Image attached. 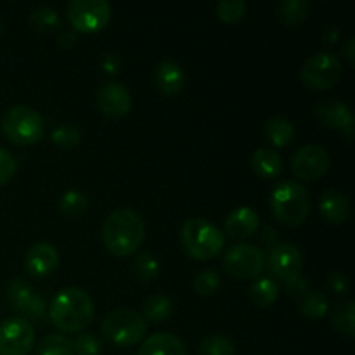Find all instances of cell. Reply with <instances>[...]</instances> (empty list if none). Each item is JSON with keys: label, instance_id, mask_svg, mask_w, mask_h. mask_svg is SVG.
Segmentation results:
<instances>
[{"label": "cell", "instance_id": "1", "mask_svg": "<svg viewBox=\"0 0 355 355\" xmlns=\"http://www.w3.org/2000/svg\"><path fill=\"white\" fill-rule=\"evenodd\" d=\"M49 321L61 333H80L89 328L96 315L94 302L82 288H62L49 307Z\"/></svg>", "mask_w": 355, "mask_h": 355}, {"label": "cell", "instance_id": "2", "mask_svg": "<svg viewBox=\"0 0 355 355\" xmlns=\"http://www.w3.org/2000/svg\"><path fill=\"white\" fill-rule=\"evenodd\" d=\"M101 238L110 253L116 257H130L144 243V220L132 208H118L104 220Z\"/></svg>", "mask_w": 355, "mask_h": 355}, {"label": "cell", "instance_id": "3", "mask_svg": "<svg viewBox=\"0 0 355 355\" xmlns=\"http://www.w3.org/2000/svg\"><path fill=\"white\" fill-rule=\"evenodd\" d=\"M270 211L279 224L298 227L311 214L309 191L297 180H283L270 193Z\"/></svg>", "mask_w": 355, "mask_h": 355}, {"label": "cell", "instance_id": "4", "mask_svg": "<svg viewBox=\"0 0 355 355\" xmlns=\"http://www.w3.org/2000/svg\"><path fill=\"white\" fill-rule=\"evenodd\" d=\"M225 238L207 218H189L180 229V246L194 260H211L222 252Z\"/></svg>", "mask_w": 355, "mask_h": 355}, {"label": "cell", "instance_id": "5", "mask_svg": "<svg viewBox=\"0 0 355 355\" xmlns=\"http://www.w3.org/2000/svg\"><path fill=\"white\" fill-rule=\"evenodd\" d=\"M2 134L16 146L37 144L44 137V120L33 107L17 104L3 114Z\"/></svg>", "mask_w": 355, "mask_h": 355}, {"label": "cell", "instance_id": "6", "mask_svg": "<svg viewBox=\"0 0 355 355\" xmlns=\"http://www.w3.org/2000/svg\"><path fill=\"white\" fill-rule=\"evenodd\" d=\"M101 331L116 347H134L144 340L148 321L139 312L118 309L103 319Z\"/></svg>", "mask_w": 355, "mask_h": 355}, {"label": "cell", "instance_id": "7", "mask_svg": "<svg viewBox=\"0 0 355 355\" xmlns=\"http://www.w3.org/2000/svg\"><path fill=\"white\" fill-rule=\"evenodd\" d=\"M300 78L311 90L333 89L342 78V61L331 52H318L305 61Z\"/></svg>", "mask_w": 355, "mask_h": 355}, {"label": "cell", "instance_id": "8", "mask_svg": "<svg viewBox=\"0 0 355 355\" xmlns=\"http://www.w3.org/2000/svg\"><path fill=\"white\" fill-rule=\"evenodd\" d=\"M66 14L75 31L96 33L110 23L111 6L106 0H71Z\"/></svg>", "mask_w": 355, "mask_h": 355}, {"label": "cell", "instance_id": "9", "mask_svg": "<svg viewBox=\"0 0 355 355\" xmlns=\"http://www.w3.org/2000/svg\"><path fill=\"white\" fill-rule=\"evenodd\" d=\"M266 267L263 252L250 243H239L231 246L224 257V269L236 279H255Z\"/></svg>", "mask_w": 355, "mask_h": 355}, {"label": "cell", "instance_id": "10", "mask_svg": "<svg viewBox=\"0 0 355 355\" xmlns=\"http://www.w3.org/2000/svg\"><path fill=\"white\" fill-rule=\"evenodd\" d=\"M35 347V329L24 318L0 322V355H28Z\"/></svg>", "mask_w": 355, "mask_h": 355}, {"label": "cell", "instance_id": "11", "mask_svg": "<svg viewBox=\"0 0 355 355\" xmlns=\"http://www.w3.org/2000/svg\"><path fill=\"white\" fill-rule=\"evenodd\" d=\"M328 151L319 144H305L293 153L291 156V170L295 177L305 182L319 180L329 168Z\"/></svg>", "mask_w": 355, "mask_h": 355}, {"label": "cell", "instance_id": "12", "mask_svg": "<svg viewBox=\"0 0 355 355\" xmlns=\"http://www.w3.org/2000/svg\"><path fill=\"white\" fill-rule=\"evenodd\" d=\"M266 263L269 272L284 284L302 277L304 259H302L300 250L291 243H279L272 250H269Z\"/></svg>", "mask_w": 355, "mask_h": 355}, {"label": "cell", "instance_id": "13", "mask_svg": "<svg viewBox=\"0 0 355 355\" xmlns=\"http://www.w3.org/2000/svg\"><path fill=\"white\" fill-rule=\"evenodd\" d=\"M314 116L326 127L340 132L345 139L352 141L355 132V120L352 110L345 103L336 99L321 101L314 106Z\"/></svg>", "mask_w": 355, "mask_h": 355}, {"label": "cell", "instance_id": "14", "mask_svg": "<svg viewBox=\"0 0 355 355\" xmlns=\"http://www.w3.org/2000/svg\"><path fill=\"white\" fill-rule=\"evenodd\" d=\"M96 104L107 118H123L132 110V96L121 83L107 82L97 90Z\"/></svg>", "mask_w": 355, "mask_h": 355}, {"label": "cell", "instance_id": "15", "mask_svg": "<svg viewBox=\"0 0 355 355\" xmlns=\"http://www.w3.org/2000/svg\"><path fill=\"white\" fill-rule=\"evenodd\" d=\"M59 253L54 245L38 241L30 246L24 255V267L33 277H47L58 269Z\"/></svg>", "mask_w": 355, "mask_h": 355}, {"label": "cell", "instance_id": "16", "mask_svg": "<svg viewBox=\"0 0 355 355\" xmlns=\"http://www.w3.org/2000/svg\"><path fill=\"white\" fill-rule=\"evenodd\" d=\"M225 234L232 239H246L260 227V217L253 208L238 207L225 217Z\"/></svg>", "mask_w": 355, "mask_h": 355}, {"label": "cell", "instance_id": "17", "mask_svg": "<svg viewBox=\"0 0 355 355\" xmlns=\"http://www.w3.org/2000/svg\"><path fill=\"white\" fill-rule=\"evenodd\" d=\"M319 214L328 224H343L350 214L349 196L340 189H328L319 198Z\"/></svg>", "mask_w": 355, "mask_h": 355}, {"label": "cell", "instance_id": "18", "mask_svg": "<svg viewBox=\"0 0 355 355\" xmlns=\"http://www.w3.org/2000/svg\"><path fill=\"white\" fill-rule=\"evenodd\" d=\"M155 87L165 96H175L186 83V71L175 61H162L153 73Z\"/></svg>", "mask_w": 355, "mask_h": 355}, {"label": "cell", "instance_id": "19", "mask_svg": "<svg viewBox=\"0 0 355 355\" xmlns=\"http://www.w3.org/2000/svg\"><path fill=\"white\" fill-rule=\"evenodd\" d=\"M137 355H189L187 347L172 333H153L139 347Z\"/></svg>", "mask_w": 355, "mask_h": 355}, {"label": "cell", "instance_id": "20", "mask_svg": "<svg viewBox=\"0 0 355 355\" xmlns=\"http://www.w3.org/2000/svg\"><path fill=\"white\" fill-rule=\"evenodd\" d=\"M252 168L260 179H276L283 172V159L274 149H257L252 156Z\"/></svg>", "mask_w": 355, "mask_h": 355}, {"label": "cell", "instance_id": "21", "mask_svg": "<svg viewBox=\"0 0 355 355\" xmlns=\"http://www.w3.org/2000/svg\"><path fill=\"white\" fill-rule=\"evenodd\" d=\"M266 137L274 148H286L288 144H291L297 135V130H295L293 123L286 118H281V116H274L269 118L266 121Z\"/></svg>", "mask_w": 355, "mask_h": 355}, {"label": "cell", "instance_id": "22", "mask_svg": "<svg viewBox=\"0 0 355 355\" xmlns=\"http://www.w3.org/2000/svg\"><path fill=\"white\" fill-rule=\"evenodd\" d=\"M7 305H9L10 311L21 312L23 314L24 309L28 307V304L31 302V298L35 297L33 288L28 281H24L23 277H14L9 284H7Z\"/></svg>", "mask_w": 355, "mask_h": 355}, {"label": "cell", "instance_id": "23", "mask_svg": "<svg viewBox=\"0 0 355 355\" xmlns=\"http://www.w3.org/2000/svg\"><path fill=\"white\" fill-rule=\"evenodd\" d=\"M329 302L322 291H307L298 302V312L311 321H318L328 314Z\"/></svg>", "mask_w": 355, "mask_h": 355}, {"label": "cell", "instance_id": "24", "mask_svg": "<svg viewBox=\"0 0 355 355\" xmlns=\"http://www.w3.org/2000/svg\"><path fill=\"white\" fill-rule=\"evenodd\" d=\"M173 304L168 297L162 293L151 295L142 304V318L151 322H163L172 315Z\"/></svg>", "mask_w": 355, "mask_h": 355}, {"label": "cell", "instance_id": "25", "mask_svg": "<svg viewBox=\"0 0 355 355\" xmlns=\"http://www.w3.org/2000/svg\"><path fill=\"white\" fill-rule=\"evenodd\" d=\"M311 10V3L307 0H283L277 6V17L286 26L295 28L302 24Z\"/></svg>", "mask_w": 355, "mask_h": 355}, {"label": "cell", "instance_id": "26", "mask_svg": "<svg viewBox=\"0 0 355 355\" xmlns=\"http://www.w3.org/2000/svg\"><path fill=\"white\" fill-rule=\"evenodd\" d=\"M250 298L259 307H270L279 298V286L270 277H260L250 288Z\"/></svg>", "mask_w": 355, "mask_h": 355}, {"label": "cell", "instance_id": "27", "mask_svg": "<svg viewBox=\"0 0 355 355\" xmlns=\"http://www.w3.org/2000/svg\"><path fill=\"white\" fill-rule=\"evenodd\" d=\"M355 305L352 300L342 302L335 309L331 315V322L336 331L345 338H354L355 336Z\"/></svg>", "mask_w": 355, "mask_h": 355}, {"label": "cell", "instance_id": "28", "mask_svg": "<svg viewBox=\"0 0 355 355\" xmlns=\"http://www.w3.org/2000/svg\"><path fill=\"white\" fill-rule=\"evenodd\" d=\"M89 208V198L85 193L78 189H69L59 200V211H61L64 217L75 218L80 215L85 214V210Z\"/></svg>", "mask_w": 355, "mask_h": 355}, {"label": "cell", "instance_id": "29", "mask_svg": "<svg viewBox=\"0 0 355 355\" xmlns=\"http://www.w3.org/2000/svg\"><path fill=\"white\" fill-rule=\"evenodd\" d=\"M35 355H75V350L68 336L49 335L38 342Z\"/></svg>", "mask_w": 355, "mask_h": 355}, {"label": "cell", "instance_id": "30", "mask_svg": "<svg viewBox=\"0 0 355 355\" xmlns=\"http://www.w3.org/2000/svg\"><path fill=\"white\" fill-rule=\"evenodd\" d=\"M132 270H134L135 277H137L141 283H151V281H155L159 274L158 260H156L151 253L141 252L135 255Z\"/></svg>", "mask_w": 355, "mask_h": 355}, {"label": "cell", "instance_id": "31", "mask_svg": "<svg viewBox=\"0 0 355 355\" xmlns=\"http://www.w3.org/2000/svg\"><path fill=\"white\" fill-rule=\"evenodd\" d=\"M30 24L37 31H51L61 26V16L55 9L47 6L37 7L30 14Z\"/></svg>", "mask_w": 355, "mask_h": 355}, {"label": "cell", "instance_id": "32", "mask_svg": "<svg viewBox=\"0 0 355 355\" xmlns=\"http://www.w3.org/2000/svg\"><path fill=\"white\" fill-rule=\"evenodd\" d=\"M200 355H236V345L224 335H210L200 343Z\"/></svg>", "mask_w": 355, "mask_h": 355}, {"label": "cell", "instance_id": "33", "mask_svg": "<svg viewBox=\"0 0 355 355\" xmlns=\"http://www.w3.org/2000/svg\"><path fill=\"white\" fill-rule=\"evenodd\" d=\"M51 141L61 149H73L80 144V141H82V132H80L75 125H59V127H55L54 130H52Z\"/></svg>", "mask_w": 355, "mask_h": 355}, {"label": "cell", "instance_id": "34", "mask_svg": "<svg viewBox=\"0 0 355 355\" xmlns=\"http://www.w3.org/2000/svg\"><path fill=\"white\" fill-rule=\"evenodd\" d=\"M220 286V274L217 269H207L194 277V293L200 297H210Z\"/></svg>", "mask_w": 355, "mask_h": 355}, {"label": "cell", "instance_id": "35", "mask_svg": "<svg viewBox=\"0 0 355 355\" xmlns=\"http://www.w3.org/2000/svg\"><path fill=\"white\" fill-rule=\"evenodd\" d=\"M246 3L243 0H222L217 3V16L224 23H239L246 16Z\"/></svg>", "mask_w": 355, "mask_h": 355}, {"label": "cell", "instance_id": "36", "mask_svg": "<svg viewBox=\"0 0 355 355\" xmlns=\"http://www.w3.org/2000/svg\"><path fill=\"white\" fill-rule=\"evenodd\" d=\"M75 355H101L103 354V343L92 333H82L73 342Z\"/></svg>", "mask_w": 355, "mask_h": 355}, {"label": "cell", "instance_id": "37", "mask_svg": "<svg viewBox=\"0 0 355 355\" xmlns=\"http://www.w3.org/2000/svg\"><path fill=\"white\" fill-rule=\"evenodd\" d=\"M23 315L26 321H33V322L44 321L45 315H47V304H45L44 298H42L40 295H35V297L31 298L30 304H28V307L24 309Z\"/></svg>", "mask_w": 355, "mask_h": 355}, {"label": "cell", "instance_id": "38", "mask_svg": "<svg viewBox=\"0 0 355 355\" xmlns=\"http://www.w3.org/2000/svg\"><path fill=\"white\" fill-rule=\"evenodd\" d=\"M17 170V162L7 149L0 148V186L9 182Z\"/></svg>", "mask_w": 355, "mask_h": 355}, {"label": "cell", "instance_id": "39", "mask_svg": "<svg viewBox=\"0 0 355 355\" xmlns=\"http://www.w3.org/2000/svg\"><path fill=\"white\" fill-rule=\"evenodd\" d=\"M349 277H347V274L340 272V270L338 272H333L328 277V288L335 295H345L349 291Z\"/></svg>", "mask_w": 355, "mask_h": 355}, {"label": "cell", "instance_id": "40", "mask_svg": "<svg viewBox=\"0 0 355 355\" xmlns=\"http://www.w3.org/2000/svg\"><path fill=\"white\" fill-rule=\"evenodd\" d=\"M59 47L69 49L76 44V31L75 30H61L58 35Z\"/></svg>", "mask_w": 355, "mask_h": 355}, {"label": "cell", "instance_id": "41", "mask_svg": "<svg viewBox=\"0 0 355 355\" xmlns=\"http://www.w3.org/2000/svg\"><path fill=\"white\" fill-rule=\"evenodd\" d=\"M262 241L263 245H266L267 250H272L274 246L277 245V231L276 229H272L270 225H267V227H263V232H262Z\"/></svg>", "mask_w": 355, "mask_h": 355}, {"label": "cell", "instance_id": "42", "mask_svg": "<svg viewBox=\"0 0 355 355\" xmlns=\"http://www.w3.org/2000/svg\"><path fill=\"white\" fill-rule=\"evenodd\" d=\"M284 286H286L288 293H290V295H305L309 291L307 290V283H305V281L302 279V277H298V279L291 281V283H286V284H284Z\"/></svg>", "mask_w": 355, "mask_h": 355}, {"label": "cell", "instance_id": "43", "mask_svg": "<svg viewBox=\"0 0 355 355\" xmlns=\"http://www.w3.org/2000/svg\"><path fill=\"white\" fill-rule=\"evenodd\" d=\"M103 66H104V71L114 73L118 69V66H120V61H118L114 55H106L103 61Z\"/></svg>", "mask_w": 355, "mask_h": 355}, {"label": "cell", "instance_id": "44", "mask_svg": "<svg viewBox=\"0 0 355 355\" xmlns=\"http://www.w3.org/2000/svg\"><path fill=\"white\" fill-rule=\"evenodd\" d=\"M354 47H355L354 38H349V40H347V44H345V47H343V54H345L347 61H349V64H350V66H354V62H355V58H354V55H355Z\"/></svg>", "mask_w": 355, "mask_h": 355}, {"label": "cell", "instance_id": "45", "mask_svg": "<svg viewBox=\"0 0 355 355\" xmlns=\"http://www.w3.org/2000/svg\"><path fill=\"white\" fill-rule=\"evenodd\" d=\"M2 30H3V23H2V19H0V33H2Z\"/></svg>", "mask_w": 355, "mask_h": 355}]
</instances>
